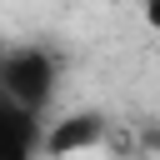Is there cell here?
I'll use <instances>...</instances> for the list:
<instances>
[{"label":"cell","instance_id":"cell-1","mask_svg":"<svg viewBox=\"0 0 160 160\" xmlns=\"http://www.w3.org/2000/svg\"><path fill=\"white\" fill-rule=\"evenodd\" d=\"M0 90L40 115V105L55 95V55L40 45H15L0 50Z\"/></svg>","mask_w":160,"mask_h":160},{"label":"cell","instance_id":"cell-3","mask_svg":"<svg viewBox=\"0 0 160 160\" xmlns=\"http://www.w3.org/2000/svg\"><path fill=\"white\" fill-rule=\"evenodd\" d=\"M95 140H100V115H70L45 135V150L50 155H70V150H90Z\"/></svg>","mask_w":160,"mask_h":160},{"label":"cell","instance_id":"cell-2","mask_svg":"<svg viewBox=\"0 0 160 160\" xmlns=\"http://www.w3.org/2000/svg\"><path fill=\"white\" fill-rule=\"evenodd\" d=\"M40 145V120L30 105L10 100L0 90V160H25L30 150Z\"/></svg>","mask_w":160,"mask_h":160}]
</instances>
